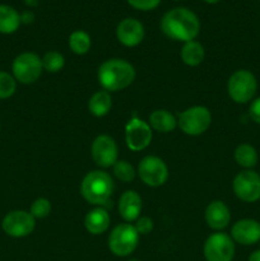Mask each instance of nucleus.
I'll return each mask as SVG.
<instances>
[{
    "instance_id": "f257e3e1",
    "label": "nucleus",
    "mask_w": 260,
    "mask_h": 261,
    "mask_svg": "<svg viewBox=\"0 0 260 261\" xmlns=\"http://www.w3.org/2000/svg\"><path fill=\"white\" fill-rule=\"evenodd\" d=\"M160 27L166 37L185 43L198 37L200 20L198 15L188 8H173L163 14Z\"/></svg>"
},
{
    "instance_id": "f03ea898",
    "label": "nucleus",
    "mask_w": 260,
    "mask_h": 261,
    "mask_svg": "<svg viewBox=\"0 0 260 261\" xmlns=\"http://www.w3.org/2000/svg\"><path fill=\"white\" fill-rule=\"evenodd\" d=\"M97 78L105 91H122L134 82L135 69L124 59H109L99 65Z\"/></svg>"
},
{
    "instance_id": "7ed1b4c3",
    "label": "nucleus",
    "mask_w": 260,
    "mask_h": 261,
    "mask_svg": "<svg viewBox=\"0 0 260 261\" xmlns=\"http://www.w3.org/2000/svg\"><path fill=\"white\" fill-rule=\"evenodd\" d=\"M115 190L114 180L110 173L94 170L87 173L81 184V194L87 203L102 206L110 200Z\"/></svg>"
},
{
    "instance_id": "20e7f679",
    "label": "nucleus",
    "mask_w": 260,
    "mask_h": 261,
    "mask_svg": "<svg viewBox=\"0 0 260 261\" xmlns=\"http://www.w3.org/2000/svg\"><path fill=\"white\" fill-rule=\"evenodd\" d=\"M257 89V82L254 74L246 69L236 70L228 79L227 92L229 98L236 103H247L254 98Z\"/></svg>"
},
{
    "instance_id": "39448f33",
    "label": "nucleus",
    "mask_w": 260,
    "mask_h": 261,
    "mask_svg": "<svg viewBox=\"0 0 260 261\" xmlns=\"http://www.w3.org/2000/svg\"><path fill=\"white\" fill-rule=\"evenodd\" d=\"M138 244H139V233L130 223L119 224L110 233L109 249L115 256H129L135 251Z\"/></svg>"
},
{
    "instance_id": "423d86ee",
    "label": "nucleus",
    "mask_w": 260,
    "mask_h": 261,
    "mask_svg": "<svg viewBox=\"0 0 260 261\" xmlns=\"http://www.w3.org/2000/svg\"><path fill=\"white\" fill-rule=\"evenodd\" d=\"M212 124V114L205 106H193L178 115L177 125L181 132L190 137L204 134Z\"/></svg>"
},
{
    "instance_id": "0eeeda50",
    "label": "nucleus",
    "mask_w": 260,
    "mask_h": 261,
    "mask_svg": "<svg viewBox=\"0 0 260 261\" xmlns=\"http://www.w3.org/2000/svg\"><path fill=\"white\" fill-rule=\"evenodd\" d=\"M42 71V60L35 53H22L13 60L12 74L18 83H35L38 81Z\"/></svg>"
},
{
    "instance_id": "6e6552de",
    "label": "nucleus",
    "mask_w": 260,
    "mask_h": 261,
    "mask_svg": "<svg viewBox=\"0 0 260 261\" xmlns=\"http://www.w3.org/2000/svg\"><path fill=\"white\" fill-rule=\"evenodd\" d=\"M138 176L150 188L162 186L168 178L167 165L157 155H147L138 166Z\"/></svg>"
},
{
    "instance_id": "1a4fd4ad",
    "label": "nucleus",
    "mask_w": 260,
    "mask_h": 261,
    "mask_svg": "<svg viewBox=\"0 0 260 261\" xmlns=\"http://www.w3.org/2000/svg\"><path fill=\"white\" fill-rule=\"evenodd\" d=\"M233 193L245 203H255L260 199V175L252 170L237 173L232 182Z\"/></svg>"
},
{
    "instance_id": "9d476101",
    "label": "nucleus",
    "mask_w": 260,
    "mask_h": 261,
    "mask_svg": "<svg viewBox=\"0 0 260 261\" xmlns=\"http://www.w3.org/2000/svg\"><path fill=\"white\" fill-rule=\"evenodd\" d=\"M203 252L206 261H232L235 256V242L228 234L217 232L206 239Z\"/></svg>"
},
{
    "instance_id": "9b49d317",
    "label": "nucleus",
    "mask_w": 260,
    "mask_h": 261,
    "mask_svg": "<svg viewBox=\"0 0 260 261\" xmlns=\"http://www.w3.org/2000/svg\"><path fill=\"white\" fill-rule=\"evenodd\" d=\"M36 219L30 212L12 211L3 218L2 228L4 233L14 239H22L35 231Z\"/></svg>"
},
{
    "instance_id": "f8f14e48",
    "label": "nucleus",
    "mask_w": 260,
    "mask_h": 261,
    "mask_svg": "<svg viewBox=\"0 0 260 261\" xmlns=\"http://www.w3.org/2000/svg\"><path fill=\"white\" fill-rule=\"evenodd\" d=\"M153 138L152 127L147 121L133 117L125 126V142L133 152H140L148 148Z\"/></svg>"
},
{
    "instance_id": "ddd939ff",
    "label": "nucleus",
    "mask_w": 260,
    "mask_h": 261,
    "mask_svg": "<svg viewBox=\"0 0 260 261\" xmlns=\"http://www.w3.org/2000/svg\"><path fill=\"white\" fill-rule=\"evenodd\" d=\"M92 160L102 168L112 167L119 161L117 144L110 135L102 134L94 138L91 145Z\"/></svg>"
},
{
    "instance_id": "4468645a",
    "label": "nucleus",
    "mask_w": 260,
    "mask_h": 261,
    "mask_svg": "<svg viewBox=\"0 0 260 261\" xmlns=\"http://www.w3.org/2000/svg\"><path fill=\"white\" fill-rule=\"evenodd\" d=\"M144 25L135 18H125L117 24L116 37L121 45L135 47L144 40Z\"/></svg>"
},
{
    "instance_id": "2eb2a0df",
    "label": "nucleus",
    "mask_w": 260,
    "mask_h": 261,
    "mask_svg": "<svg viewBox=\"0 0 260 261\" xmlns=\"http://www.w3.org/2000/svg\"><path fill=\"white\" fill-rule=\"evenodd\" d=\"M231 239L244 246H251L260 241V223L255 219L237 221L231 228Z\"/></svg>"
},
{
    "instance_id": "dca6fc26",
    "label": "nucleus",
    "mask_w": 260,
    "mask_h": 261,
    "mask_svg": "<svg viewBox=\"0 0 260 261\" xmlns=\"http://www.w3.org/2000/svg\"><path fill=\"white\" fill-rule=\"evenodd\" d=\"M204 218L209 228L214 231H222L231 222V212L222 200H213L205 208Z\"/></svg>"
},
{
    "instance_id": "f3484780",
    "label": "nucleus",
    "mask_w": 260,
    "mask_h": 261,
    "mask_svg": "<svg viewBox=\"0 0 260 261\" xmlns=\"http://www.w3.org/2000/svg\"><path fill=\"white\" fill-rule=\"evenodd\" d=\"M142 206V198L134 190H126L125 193H122L119 199V204H117L120 216L126 223H132L139 218Z\"/></svg>"
},
{
    "instance_id": "a211bd4d",
    "label": "nucleus",
    "mask_w": 260,
    "mask_h": 261,
    "mask_svg": "<svg viewBox=\"0 0 260 261\" xmlns=\"http://www.w3.org/2000/svg\"><path fill=\"white\" fill-rule=\"evenodd\" d=\"M84 227L91 234H102L110 227V214L102 206L92 209L84 218Z\"/></svg>"
},
{
    "instance_id": "6ab92c4d",
    "label": "nucleus",
    "mask_w": 260,
    "mask_h": 261,
    "mask_svg": "<svg viewBox=\"0 0 260 261\" xmlns=\"http://www.w3.org/2000/svg\"><path fill=\"white\" fill-rule=\"evenodd\" d=\"M149 126L152 130L158 133H167L173 132L177 126V119L167 110H155L149 115Z\"/></svg>"
},
{
    "instance_id": "aec40b11",
    "label": "nucleus",
    "mask_w": 260,
    "mask_h": 261,
    "mask_svg": "<svg viewBox=\"0 0 260 261\" xmlns=\"http://www.w3.org/2000/svg\"><path fill=\"white\" fill-rule=\"evenodd\" d=\"M20 14L10 5L0 4V33L12 35L19 28Z\"/></svg>"
},
{
    "instance_id": "412c9836",
    "label": "nucleus",
    "mask_w": 260,
    "mask_h": 261,
    "mask_svg": "<svg viewBox=\"0 0 260 261\" xmlns=\"http://www.w3.org/2000/svg\"><path fill=\"white\" fill-rule=\"evenodd\" d=\"M180 56L183 63L188 66H198L203 63L205 51L200 42L193 40L184 43L180 51Z\"/></svg>"
},
{
    "instance_id": "4be33fe9",
    "label": "nucleus",
    "mask_w": 260,
    "mask_h": 261,
    "mask_svg": "<svg viewBox=\"0 0 260 261\" xmlns=\"http://www.w3.org/2000/svg\"><path fill=\"white\" fill-rule=\"evenodd\" d=\"M112 107V98L110 92L98 91L92 94L88 101V111L94 117H103L110 112Z\"/></svg>"
},
{
    "instance_id": "5701e85b",
    "label": "nucleus",
    "mask_w": 260,
    "mask_h": 261,
    "mask_svg": "<svg viewBox=\"0 0 260 261\" xmlns=\"http://www.w3.org/2000/svg\"><path fill=\"white\" fill-rule=\"evenodd\" d=\"M235 161L240 167L245 170H251L252 167L257 165V152L252 145L250 144H240L235 149Z\"/></svg>"
},
{
    "instance_id": "b1692460",
    "label": "nucleus",
    "mask_w": 260,
    "mask_h": 261,
    "mask_svg": "<svg viewBox=\"0 0 260 261\" xmlns=\"http://www.w3.org/2000/svg\"><path fill=\"white\" fill-rule=\"evenodd\" d=\"M69 47L75 55H86L91 50V36L86 31L76 30L69 36Z\"/></svg>"
},
{
    "instance_id": "393cba45",
    "label": "nucleus",
    "mask_w": 260,
    "mask_h": 261,
    "mask_svg": "<svg viewBox=\"0 0 260 261\" xmlns=\"http://www.w3.org/2000/svg\"><path fill=\"white\" fill-rule=\"evenodd\" d=\"M41 60H42L43 70L48 73H58L65 65V59L63 54L58 51H48L43 55V58H41Z\"/></svg>"
},
{
    "instance_id": "a878e982",
    "label": "nucleus",
    "mask_w": 260,
    "mask_h": 261,
    "mask_svg": "<svg viewBox=\"0 0 260 261\" xmlns=\"http://www.w3.org/2000/svg\"><path fill=\"white\" fill-rule=\"evenodd\" d=\"M112 172H114L115 177L117 180L122 181V182H132L137 176V171L135 168L130 165L126 161H117L114 166H112Z\"/></svg>"
},
{
    "instance_id": "bb28decb",
    "label": "nucleus",
    "mask_w": 260,
    "mask_h": 261,
    "mask_svg": "<svg viewBox=\"0 0 260 261\" xmlns=\"http://www.w3.org/2000/svg\"><path fill=\"white\" fill-rule=\"evenodd\" d=\"M17 91V81L13 74L0 70V99H8Z\"/></svg>"
},
{
    "instance_id": "cd10ccee",
    "label": "nucleus",
    "mask_w": 260,
    "mask_h": 261,
    "mask_svg": "<svg viewBox=\"0 0 260 261\" xmlns=\"http://www.w3.org/2000/svg\"><path fill=\"white\" fill-rule=\"evenodd\" d=\"M30 213L35 219H43L50 216L51 203L46 198H38L31 204Z\"/></svg>"
},
{
    "instance_id": "c85d7f7f",
    "label": "nucleus",
    "mask_w": 260,
    "mask_h": 261,
    "mask_svg": "<svg viewBox=\"0 0 260 261\" xmlns=\"http://www.w3.org/2000/svg\"><path fill=\"white\" fill-rule=\"evenodd\" d=\"M126 2L134 9L142 10V12H148V10L155 9L160 5L161 0H126Z\"/></svg>"
},
{
    "instance_id": "c756f323",
    "label": "nucleus",
    "mask_w": 260,
    "mask_h": 261,
    "mask_svg": "<svg viewBox=\"0 0 260 261\" xmlns=\"http://www.w3.org/2000/svg\"><path fill=\"white\" fill-rule=\"evenodd\" d=\"M153 221L149 218V217H139V218L135 221V229L140 234H148L153 231Z\"/></svg>"
},
{
    "instance_id": "7c9ffc66",
    "label": "nucleus",
    "mask_w": 260,
    "mask_h": 261,
    "mask_svg": "<svg viewBox=\"0 0 260 261\" xmlns=\"http://www.w3.org/2000/svg\"><path fill=\"white\" fill-rule=\"evenodd\" d=\"M249 115L251 120L260 125V97L255 98L249 107Z\"/></svg>"
},
{
    "instance_id": "2f4dec72",
    "label": "nucleus",
    "mask_w": 260,
    "mask_h": 261,
    "mask_svg": "<svg viewBox=\"0 0 260 261\" xmlns=\"http://www.w3.org/2000/svg\"><path fill=\"white\" fill-rule=\"evenodd\" d=\"M35 19V15H33L32 12L30 10H25L20 14V23H24V24H30V23L33 22Z\"/></svg>"
},
{
    "instance_id": "473e14b6",
    "label": "nucleus",
    "mask_w": 260,
    "mask_h": 261,
    "mask_svg": "<svg viewBox=\"0 0 260 261\" xmlns=\"http://www.w3.org/2000/svg\"><path fill=\"white\" fill-rule=\"evenodd\" d=\"M247 261H260V250H256V251L252 252Z\"/></svg>"
},
{
    "instance_id": "72a5a7b5",
    "label": "nucleus",
    "mask_w": 260,
    "mask_h": 261,
    "mask_svg": "<svg viewBox=\"0 0 260 261\" xmlns=\"http://www.w3.org/2000/svg\"><path fill=\"white\" fill-rule=\"evenodd\" d=\"M27 5H37V0H24Z\"/></svg>"
},
{
    "instance_id": "f704fd0d",
    "label": "nucleus",
    "mask_w": 260,
    "mask_h": 261,
    "mask_svg": "<svg viewBox=\"0 0 260 261\" xmlns=\"http://www.w3.org/2000/svg\"><path fill=\"white\" fill-rule=\"evenodd\" d=\"M204 2H205L206 4H217V3H219L221 0H204Z\"/></svg>"
},
{
    "instance_id": "c9c22d12",
    "label": "nucleus",
    "mask_w": 260,
    "mask_h": 261,
    "mask_svg": "<svg viewBox=\"0 0 260 261\" xmlns=\"http://www.w3.org/2000/svg\"><path fill=\"white\" fill-rule=\"evenodd\" d=\"M175 2H180V0H175Z\"/></svg>"
},
{
    "instance_id": "e433bc0d",
    "label": "nucleus",
    "mask_w": 260,
    "mask_h": 261,
    "mask_svg": "<svg viewBox=\"0 0 260 261\" xmlns=\"http://www.w3.org/2000/svg\"><path fill=\"white\" fill-rule=\"evenodd\" d=\"M132 261H137V260H132Z\"/></svg>"
}]
</instances>
